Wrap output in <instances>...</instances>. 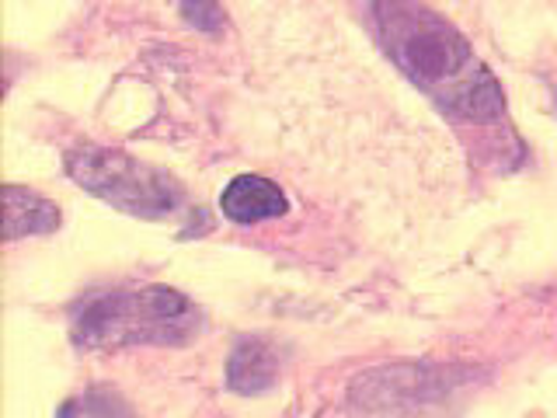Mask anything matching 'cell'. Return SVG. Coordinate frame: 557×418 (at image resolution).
I'll use <instances>...</instances> for the list:
<instances>
[{
  "label": "cell",
  "instance_id": "obj_2",
  "mask_svg": "<svg viewBox=\"0 0 557 418\" xmlns=\"http://www.w3.org/2000/svg\"><path fill=\"white\" fill-rule=\"evenodd\" d=\"M199 310L178 290H109L95 293L74 314V339L84 348L178 345L199 331Z\"/></svg>",
  "mask_w": 557,
  "mask_h": 418
},
{
  "label": "cell",
  "instance_id": "obj_7",
  "mask_svg": "<svg viewBox=\"0 0 557 418\" xmlns=\"http://www.w3.org/2000/svg\"><path fill=\"white\" fill-rule=\"evenodd\" d=\"M182 14L196 28H206V32L220 28V22H223V11L216 0H182Z\"/></svg>",
  "mask_w": 557,
  "mask_h": 418
},
{
  "label": "cell",
  "instance_id": "obj_6",
  "mask_svg": "<svg viewBox=\"0 0 557 418\" xmlns=\"http://www.w3.org/2000/svg\"><path fill=\"white\" fill-rule=\"evenodd\" d=\"M275 377H278V362L265 342H237L231 362H226V383H231L237 394L269 391Z\"/></svg>",
  "mask_w": 557,
  "mask_h": 418
},
{
  "label": "cell",
  "instance_id": "obj_4",
  "mask_svg": "<svg viewBox=\"0 0 557 418\" xmlns=\"http://www.w3.org/2000/svg\"><path fill=\"white\" fill-rule=\"evenodd\" d=\"M220 209L226 220L234 223H261V220H275L289 209L286 192L275 182L261 179V174H237V179L223 188Z\"/></svg>",
  "mask_w": 557,
  "mask_h": 418
},
{
  "label": "cell",
  "instance_id": "obj_1",
  "mask_svg": "<svg viewBox=\"0 0 557 418\" xmlns=\"http://www.w3.org/2000/svg\"><path fill=\"white\" fill-rule=\"evenodd\" d=\"M373 14L387 57L440 109L463 119H495L505 109L498 81L446 17L414 0H376Z\"/></svg>",
  "mask_w": 557,
  "mask_h": 418
},
{
  "label": "cell",
  "instance_id": "obj_5",
  "mask_svg": "<svg viewBox=\"0 0 557 418\" xmlns=\"http://www.w3.org/2000/svg\"><path fill=\"white\" fill-rule=\"evenodd\" d=\"M60 226V209L28 188L4 185V237L17 241L28 234H52Z\"/></svg>",
  "mask_w": 557,
  "mask_h": 418
},
{
  "label": "cell",
  "instance_id": "obj_3",
  "mask_svg": "<svg viewBox=\"0 0 557 418\" xmlns=\"http://www.w3.org/2000/svg\"><path fill=\"white\" fill-rule=\"evenodd\" d=\"M66 171L81 188L129 217L164 220L182 206V185L168 171L150 168L122 150L81 147L66 153Z\"/></svg>",
  "mask_w": 557,
  "mask_h": 418
}]
</instances>
